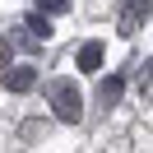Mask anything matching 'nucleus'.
I'll list each match as a JSON object with an SVG mask.
<instances>
[{
	"mask_svg": "<svg viewBox=\"0 0 153 153\" xmlns=\"http://www.w3.org/2000/svg\"><path fill=\"white\" fill-rule=\"evenodd\" d=\"M47 97H51V111H56V121H70V125H74L79 116H84V97H79V88L70 84V79H56Z\"/></svg>",
	"mask_w": 153,
	"mask_h": 153,
	"instance_id": "nucleus-1",
	"label": "nucleus"
},
{
	"mask_svg": "<svg viewBox=\"0 0 153 153\" xmlns=\"http://www.w3.org/2000/svg\"><path fill=\"white\" fill-rule=\"evenodd\" d=\"M33 79H37V70H33V65H14L10 74H5V88H10V93H28Z\"/></svg>",
	"mask_w": 153,
	"mask_h": 153,
	"instance_id": "nucleus-2",
	"label": "nucleus"
},
{
	"mask_svg": "<svg viewBox=\"0 0 153 153\" xmlns=\"http://www.w3.org/2000/svg\"><path fill=\"white\" fill-rule=\"evenodd\" d=\"M102 65V42H84L79 47V70H97Z\"/></svg>",
	"mask_w": 153,
	"mask_h": 153,
	"instance_id": "nucleus-3",
	"label": "nucleus"
},
{
	"mask_svg": "<svg viewBox=\"0 0 153 153\" xmlns=\"http://www.w3.org/2000/svg\"><path fill=\"white\" fill-rule=\"evenodd\" d=\"M121 88H125V79H121V74H111V79H102V88H97V97H102V102L111 107L116 97H121Z\"/></svg>",
	"mask_w": 153,
	"mask_h": 153,
	"instance_id": "nucleus-4",
	"label": "nucleus"
},
{
	"mask_svg": "<svg viewBox=\"0 0 153 153\" xmlns=\"http://www.w3.org/2000/svg\"><path fill=\"white\" fill-rule=\"evenodd\" d=\"M28 33H33L37 42H47V37H51V19H47V14H28Z\"/></svg>",
	"mask_w": 153,
	"mask_h": 153,
	"instance_id": "nucleus-5",
	"label": "nucleus"
},
{
	"mask_svg": "<svg viewBox=\"0 0 153 153\" xmlns=\"http://www.w3.org/2000/svg\"><path fill=\"white\" fill-rule=\"evenodd\" d=\"M144 14H149V5H139V0H134L130 10H125V19H121V28H125V33H130V28H134V23H139V19H144Z\"/></svg>",
	"mask_w": 153,
	"mask_h": 153,
	"instance_id": "nucleus-6",
	"label": "nucleus"
},
{
	"mask_svg": "<svg viewBox=\"0 0 153 153\" xmlns=\"http://www.w3.org/2000/svg\"><path fill=\"white\" fill-rule=\"evenodd\" d=\"M65 5H70V0H37V10H42V14H60Z\"/></svg>",
	"mask_w": 153,
	"mask_h": 153,
	"instance_id": "nucleus-7",
	"label": "nucleus"
},
{
	"mask_svg": "<svg viewBox=\"0 0 153 153\" xmlns=\"http://www.w3.org/2000/svg\"><path fill=\"white\" fill-rule=\"evenodd\" d=\"M0 70H5V74L14 70V65H10V42H0Z\"/></svg>",
	"mask_w": 153,
	"mask_h": 153,
	"instance_id": "nucleus-8",
	"label": "nucleus"
}]
</instances>
